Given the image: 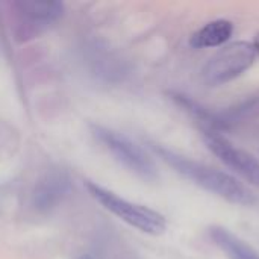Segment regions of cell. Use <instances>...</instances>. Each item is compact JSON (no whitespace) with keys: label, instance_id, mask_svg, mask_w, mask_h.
Returning a JSON list of instances; mask_svg holds the SVG:
<instances>
[{"label":"cell","instance_id":"obj_1","mask_svg":"<svg viewBox=\"0 0 259 259\" xmlns=\"http://www.w3.org/2000/svg\"><path fill=\"white\" fill-rule=\"evenodd\" d=\"M153 149L171 168H175L185 179L225 199L226 202L234 205H243V206H250L256 202L255 194L229 173L193 161L190 158H185L159 146H155Z\"/></svg>","mask_w":259,"mask_h":259},{"label":"cell","instance_id":"obj_2","mask_svg":"<svg viewBox=\"0 0 259 259\" xmlns=\"http://www.w3.org/2000/svg\"><path fill=\"white\" fill-rule=\"evenodd\" d=\"M87 190L93 199H96L105 209L117 215L124 223L131 225L132 228L149 234V235H161L167 229V222L162 214L155 209H150L144 205H138L129 202L115 193L93 184L87 182Z\"/></svg>","mask_w":259,"mask_h":259},{"label":"cell","instance_id":"obj_3","mask_svg":"<svg viewBox=\"0 0 259 259\" xmlns=\"http://www.w3.org/2000/svg\"><path fill=\"white\" fill-rule=\"evenodd\" d=\"M256 50L249 41H235L219 50L203 67L202 79L209 87L225 85L246 73L256 59Z\"/></svg>","mask_w":259,"mask_h":259},{"label":"cell","instance_id":"obj_4","mask_svg":"<svg viewBox=\"0 0 259 259\" xmlns=\"http://www.w3.org/2000/svg\"><path fill=\"white\" fill-rule=\"evenodd\" d=\"M94 137L112 153V156L127 170L146 181H155L158 170L150 156L134 141L102 126H93Z\"/></svg>","mask_w":259,"mask_h":259},{"label":"cell","instance_id":"obj_5","mask_svg":"<svg viewBox=\"0 0 259 259\" xmlns=\"http://www.w3.org/2000/svg\"><path fill=\"white\" fill-rule=\"evenodd\" d=\"M203 140L206 147L231 170L246 179L249 184L259 188V159L252 153L237 147L228 138L219 135L217 132H203Z\"/></svg>","mask_w":259,"mask_h":259},{"label":"cell","instance_id":"obj_6","mask_svg":"<svg viewBox=\"0 0 259 259\" xmlns=\"http://www.w3.org/2000/svg\"><path fill=\"white\" fill-rule=\"evenodd\" d=\"M14 8L18 18V27L21 30L20 35L24 36H32L41 32L53 21H56L64 11V5L59 2H36V0L17 2Z\"/></svg>","mask_w":259,"mask_h":259},{"label":"cell","instance_id":"obj_7","mask_svg":"<svg viewBox=\"0 0 259 259\" xmlns=\"http://www.w3.org/2000/svg\"><path fill=\"white\" fill-rule=\"evenodd\" d=\"M70 187V179L64 171H47L36 181L32 190V206L38 212H50L64 202V199L68 196Z\"/></svg>","mask_w":259,"mask_h":259},{"label":"cell","instance_id":"obj_8","mask_svg":"<svg viewBox=\"0 0 259 259\" xmlns=\"http://www.w3.org/2000/svg\"><path fill=\"white\" fill-rule=\"evenodd\" d=\"M209 238L229 259H259V253L223 226L209 228Z\"/></svg>","mask_w":259,"mask_h":259},{"label":"cell","instance_id":"obj_9","mask_svg":"<svg viewBox=\"0 0 259 259\" xmlns=\"http://www.w3.org/2000/svg\"><path fill=\"white\" fill-rule=\"evenodd\" d=\"M234 33V23L225 18H219L206 23L196 30L190 38V46L194 49H214L223 46Z\"/></svg>","mask_w":259,"mask_h":259},{"label":"cell","instance_id":"obj_10","mask_svg":"<svg viewBox=\"0 0 259 259\" xmlns=\"http://www.w3.org/2000/svg\"><path fill=\"white\" fill-rule=\"evenodd\" d=\"M252 44H253V47H255V50H256V55L259 56V33L256 35V38H255V41H253Z\"/></svg>","mask_w":259,"mask_h":259}]
</instances>
